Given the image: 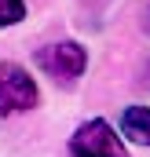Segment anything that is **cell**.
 <instances>
[{
	"label": "cell",
	"mask_w": 150,
	"mask_h": 157,
	"mask_svg": "<svg viewBox=\"0 0 150 157\" xmlns=\"http://www.w3.org/2000/svg\"><path fill=\"white\" fill-rule=\"evenodd\" d=\"M26 18V0H0V29Z\"/></svg>",
	"instance_id": "cell-5"
},
{
	"label": "cell",
	"mask_w": 150,
	"mask_h": 157,
	"mask_svg": "<svg viewBox=\"0 0 150 157\" xmlns=\"http://www.w3.org/2000/svg\"><path fill=\"white\" fill-rule=\"evenodd\" d=\"M37 66L48 73V77L62 80V84H70L84 73V66H88V55H84V48L73 44V40H62V44H51V48H44L37 51Z\"/></svg>",
	"instance_id": "cell-3"
},
{
	"label": "cell",
	"mask_w": 150,
	"mask_h": 157,
	"mask_svg": "<svg viewBox=\"0 0 150 157\" xmlns=\"http://www.w3.org/2000/svg\"><path fill=\"white\" fill-rule=\"evenodd\" d=\"M40 102L37 80L30 77L18 62H0V117L26 113Z\"/></svg>",
	"instance_id": "cell-1"
},
{
	"label": "cell",
	"mask_w": 150,
	"mask_h": 157,
	"mask_svg": "<svg viewBox=\"0 0 150 157\" xmlns=\"http://www.w3.org/2000/svg\"><path fill=\"white\" fill-rule=\"evenodd\" d=\"M121 132H124L132 143L150 146V110L147 106H128V110L121 113Z\"/></svg>",
	"instance_id": "cell-4"
},
{
	"label": "cell",
	"mask_w": 150,
	"mask_h": 157,
	"mask_svg": "<svg viewBox=\"0 0 150 157\" xmlns=\"http://www.w3.org/2000/svg\"><path fill=\"white\" fill-rule=\"evenodd\" d=\"M70 154H73V157H128V150H124V143L113 135L110 124L95 117V121L81 124V128L73 132Z\"/></svg>",
	"instance_id": "cell-2"
}]
</instances>
